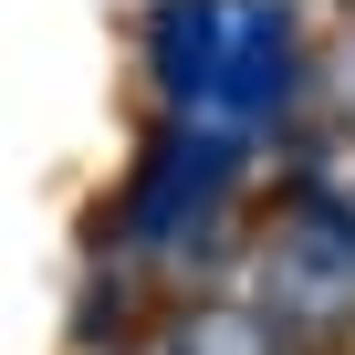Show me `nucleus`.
I'll use <instances>...</instances> for the list:
<instances>
[{
  "label": "nucleus",
  "mask_w": 355,
  "mask_h": 355,
  "mask_svg": "<svg viewBox=\"0 0 355 355\" xmlns=\"http://www.w3.org/2000/svg\"><path fill=\"white\" fill-rule=\"evenodd\" d=\"M146 73L167 115L251 146L303 84V21L251 11V0H167V11H146Z\"/></svg>",
  "instance_id": "f257e3e1"
},
{
  "label": "nucleus",
  "mask_w": 355,
  "mask_h": 355,
  "mask_svg": "<svg viewBox=\"0 0 355 355\" xmlns=\"http://www.w3.org/2000/svg\"><path fill=\"white\" fill-rule=\"evenodd\" d=\"M251 313L272 334H345L355 324V199L345 189H303L272 209V230L251 251Z\"/></svg>",
  "instance_id": "f03ea898"
},
{
  "label": "nucleus",
  "mask_w": 355,
  "mask_h": 355,
  "mask_svg": "<svg viewBox=\"0 0 355 355\" xmlns=\"http://www.w3.org/2000/svg\"><path fill=\"white\" fill-rule=\"evenodd\" d=\"M230 178H241V136L167 115V125L146 136V167H136V189H125V241H146V251L189 241L199 220H220Z\"/></svg>",
  "instance_id": "7ed1b4c3"
},
{
  "label": "nucleus",
  "mask_w": 355,
  "mask_h": 355,
  "mask_svg": "<svg viewBox=\"0 0 355 355\" xmlns=\"http://www.w3.org/2000/svg\"><path fill=\"white\" fill-rule=\"evenodd\" d=\"M334 115H355V32H345V53H334Z\"/></svg>",
  "instance_id": "20e7f679"
},
{
  "label": "nucleus",
  "mask_w": 355,
  "mask_h": 355,
  "mask_svg": "<svg viewBox=\"0 0 355 355\" xmlns=\"http://www.w3.org/2000/svg\"><path fill=\"white\" fill-rule=\"evenodd\" d=\"M345 199H355V178H345Z\"/></svg>",
  "instance_id": "39448f33"
}]
</instances>
